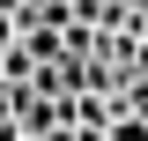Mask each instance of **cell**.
Listing matches in <instances>:
<instances>
[{"label": "cell", "mask_w": 148, "mask_h": 141, "mask_svg": "<svg viewBox=\"0 0 148 141\" xmlns=\"http://www.w3.org/2000/svg\"><path fill=\"white\" fill-rule=\"evenodd\" d=\"M15 126V97H8V82H0V134Z\"/></svg>", "instance_id": "obj_1"}]
</instances>
